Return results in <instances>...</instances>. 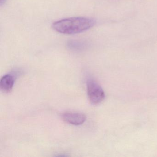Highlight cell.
<instances>
[{"label": "cell", "mask_w": 157, "mask_h": 157, "mask_svg": "<svg viewBox=\"0 0 157 157\" xmlns=\"http://www.w3.org/2000/svg\"><path fill=\"white\" fill-rule=\"evenodd\" d=\"M61 117L66 123L74 125H80L84 123L86 116L82 113L67 111L62 113Z\"/></svg>", "instance_id": "cell-3"}, {"label": "cell", "mask_w": 157, "mask_h": 157, "mask_svg": "<svg viewBox=\"0 0 157 157\" xmlns=\"http://www.w3.org/2000/svg\"><path fill=\"white\" fill-rule=\"evenodd\" d=\"M14 84V77L11 74H6L1 78L0 87L4 92L8 93L12 90Z\"/></svg>", "instance_id": "cell-4"}, {"label": "cell", "mask_w": 157, "mask_h": 157, "mask_svg": "<svg viewBox=\"0 0 157 157\" xmlns=\"http://www.w3.org/2000/svg\"><path fill=\"white\" fill-rule=\"evenodd\" d=\"M87 94L89 101L93 105H98L105 98V93L101 86L95 81L90 79L87 82Z\"/></svg>", "instance_id": "cell-2"}, {"label": "cell", "mask_w": 157, "mask_h": 157, "mask_svg": "<svg viewBox=\"0 0 157 157\" xmlns=\"http://www.w3.org/2000/svg\"><path fill=\"white\" fill-rule=\"evenodd\" d=\"M67 46L73 51H81L86 47L87 44L84 41L71 40L67 42Z\"/></svg>", "instance_id": "cell-5"}, {"label": "cell", "mask_w": 157, "mask_h": 157, "mask_svg": "<svg viewBox=\"0 0 157 157\" xmlns=\"http://www.w3.org/2000/svg\"><path fill=\"white\" fill-rule=\"evenodd\" d=\"M94 20L85 17H72L55 22L53 29L60 33L73 35L89 30L95 24Z\"/></svg>", "instance_id": "cell-1"}, {"label": "cell", "mask_w": 157, "mask_h": 157, "mask_svg": "<svg viewBox=\"0 0 157 157\" xmlns=\"http://www.w3.org/2000/svg\"><path fill=\"white\" fill-rule=\"evenodd\" d=\"M6 0H1V5H3L5 3Z\"/></svg>", "instance_id": "cell-6"}]
</instances>
